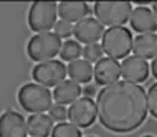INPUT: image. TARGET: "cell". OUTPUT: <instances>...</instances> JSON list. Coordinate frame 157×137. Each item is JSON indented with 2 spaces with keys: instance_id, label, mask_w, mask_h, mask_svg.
Returning a JSON list of instances; mask_svg holds the SVG:
<instances>
[{
  "instance_id": "22",
  "label": "cell",
  "mask_w": 157,
  "mask_h": 137,
  "mask_svg": "<svg viewBox=\"0 0 157 137\" xmlns=\"http://www.w3.org/2000/svg\"><path fill=\"white\" fill-rule=\"evenodd\" d=\"M53 32L63 40V38H69L70 35H73V25L67 20H63L59 18L55 26H53Z\"/></svg>"
},
{
  "instance_id": "13",
  "label": "cell",
  "mask_w": 157,
  "mask_h": 137,
  "mask_svg": "<svg viewBox=\"0 0 157 137\" xmlns=\"http://www.w3.org/2000/svg\"><path fill=\"white\" fill-rule=\"evenodd\" d=\"M130 25L137 34H151L157 31V20L151 8L137 6L133 9L130 17Z\"/></svg>"
},
{
  "instance_id": "7",
  "label": "cell",
  "mask_w": 157,
  "mask_h": 137,
  "mask_svg": "<svg viewBox=\"0 0 157 137\" xmlns=\"http://www.w3.org/2000/svg\"><path fill=\"white\" fill-rule=\"evenodd\" d=\"M98 117V107L96 101L92 97H79L67 108V119L70 124L76 125L78 128H87L95 124Z\"/></svg>"
},
{
  "instance_id": "15",
  "label": "cell",
  "mask_w": 157,
  "mask_h": 137,
  "mask_svg": "<svg viewBox=\"0 0 157 137\" xmlns=\"http://www.w3.org/2000/svg\"><path fill=\"white\" fill-rule=\"evenodd\" d=\"M81 93H82V89L79 87V84L69 78V79L61 81L58 86H55L52 96L55 102L63 104V105H70L76 99H79Z\"/></svg>"
},
{
  "instance_id": "18",
  "label": "cell",
  "mask_w": 157,
  "mask_h": 137,
  "mask_svg": "<svg viewBox=\"0 0 157 137\" xmlns=\"http://www.w3.org/2000/svg\"><path fill=\"white\" fill-rule=\"evenodd\" d=\"M67 75L78 84H89L93 78V66L84 58L75 59L67 64Z\"/></svg>"
},
{
  "instance_id": "3",
  "label": "cell",
  "mask_w": 157,
  "mask_h": 137,
  "mask_svg": "<svg viewBox=\"0 0 157 137\" xmlns=\"http://www.w3.org/2000/svg\"><path fill=\"white\" fill-rule=\"evenodd\" d=\"M133 35L125 26L107 28L101 38V46L104 53L113 59H125L133 52Z\"/></svg>"
},
{
  "instance_id": "25",
  "label": "cell",
  "mask_w": 157,
  "mask_h": 137,
  "mask_svg": "<svg viewBox=\"0 0 157 137\" xmlns=\"http://www.w3.org/2000/svg\"><path fill=\"white\" fill-rule=\"evenodd\" d=\"M82 93H84L87 97H92V96L96 93V89H95V86H92V84L89 82V84H87V86L82 89Z\"/></svg>"
},
{
  "instance_id": "1",
  "label": "cell",
  "mask_w": 157,
  "mask_h": 137,
  "mask_svg": "<svg viewBox=\"0 0 157 137\" xmlns=\"http://www.w3.org/2000/svg\"><path fill=\"white\" fill-rule=\"evenodd\" d=\"M96 107L99 122L105 130L117 134L131 133L147 119V91L136 82L122 79L101 89Z\"/></svg>"
},
{
  "instance_id": "9",
  "label": "cell",
  "mask_w": 157,
  "mask_h": 137,
  "mask_svg": "<svg viewBox=\"0 0 157 137\" xmlns=\"http://www.w3.org/2000/svg\"><path fill=\"white\" fill-rule=\"evenodd\" d=\"M104 32V25H101V21L96 17H86L73 25L75 40L79 43H84V44L98 43L102 38Z\"/></svg>"
},
{
  "instance_id": "2",
  "label": "cell",
  "mask_w": 157,
  "mask_h": 137,
  "mask_svg": "<svg viewBox=\"0 0 157 137\" xmlns=\"http://www.w3.org/2000/svg\"><path fill=\"white\" fill-rule=\"evenodd\" d=\"M96 18L107 28L114 26H125L130 21L133 6L128 0H101L96 2L93 6Z\"/></svg>"
},
{
  "instance_id": "4",
  "label": "cell",
  "mask_w": 157,
  "mask_h": 137,
  "mask_svg": "<svg viewBox=\"0 0 157 137\" xmlns=\"http://www.w3.org/2000/svg\"><path fill=\"white\" fill-rule=\"evenodd\" d=\"M18 102L28 113H44L52 107V93L41 84L28 82L18 90Z\"/></svg>"
},
{
  "instance_id": "28",
  "label": "cell",
  "mask_w": 157,
  "mask_h": 137,
  "mask_svg": "<svg viewBox=\"0 0 157 137\" xmlns=\"http://www.w3.org/2000/svg\"><path fill=\"white\" fill-rule=\"evenodd\" d=\"M142 137H153V136H142Z\"/></svg>"
},
{
  "instance_id": "14",
  "label": "cell",
  "mask_w": 157,
  "mask_h": 137,
  "mask_svg": "<svg viewBox=\"0 0 157 137\" xmlns=\"http://www.w3.org/2000/svg\"><path fill=\"white\" fill-rule=\"evenodd\" d=\"M90 8L86 2L81 0H63L58 3V15L63 20L70 23H76L86 17H89Z\"/></svg>"
},
{
  "instance_id": "20",
  "label": "cell",
  "mask_w": 157,
  "mask_h": 137,
  "mask_svg": "<svg viewBox=\"0 0 157 137\" xmlns=\"http://www.w3.org/2000/svg\"><path fill=\"white\" fill-rule=\"evenodd\" d=\"M52 137H82L76 125L70 122H58L52 130Z\"/></svg>"
},
{
  "instance_id": "11",
  "label": "cell",
  "mask_w": 157,
  "mask_h": 137,
  "mask_svg": "<svg viewBox=\"0 0 157 137\" xmlns=\"http://www.w3.org/2000/svg\"><path fill=\"white\" fill-rule=\"evenodd\" d=\"M28 122L21 113L8 110L0 114V137H26Z\"/></svg>"
},
{
  "instance_id": "8",
  "label": "cell",
  "mask_w": 157,
  "mask_h": 137,
  "mask_svg": "<svg viewBox=\"0 0 157 137\" xmlns=\"http://www.w3.org/2000/svg\"><path fill=\"white\" fill-rule=\"evenodd\" d=\"M67 76V67L58 61V59H49L38 63L32 70V78L37 84H41L44 87H55L61 81H64Z\"/></svg>"
},
{
  "instance_id": "26",
  "label": "cell",
  "mask_w": 157,
  "mask_h": 137,
  "mask_svg": "<svg viewBox=\"0 0 157 137\" xmlns=\"http://www.w3.org/2000/svg\"><path fill=\"white\" fill-rule=\"evenodd\" d=\"M151 73H153V76L157 79V56L153 59V63H151Z\"/></svg>"
},
{
  "instance_id": "21",
  "label": "cell",
  "mask_w": 157,
  "mask_h": 137,
  "mask_svg": "<svg viewBox=\"0 0 157 137\" xmlns=\"http://www.w3.org/2000/svg\"><path fill=\"white\" fill-rule=\"evenodd\" d=\"M104 55V49H102V46L99 44V43H92V44H86L82 47V56H84V59L86 61H89V63H98L101 58H104L102 56Z\"/></svg>"
},
{
  "instance_id": "6",
  "label": "cell",
  "mask_w": 157,
  "mask_h": 137,
  "mask_svg": "<svg viewBox=\"0 0 157 137\" xmlns=\"http://www.w3.org/2000/svg\"><path fill=\"white\" fill-rule=\"evenodd\" d=\"M61 38L55 32H40L35 34L28 43V55L35 63H43L53 59L61 50Z\"/></svg>"
},
{
  "instance_id": "23",
  "label": "cell",
  "mask_w": 157,
  "mask_h": 137,
  "mask_svg": "<svg viewBox=\"0 0 157 137\" xmlns=\"http://www.w3.org/2000/svg\"><path fill=\"white\" fill-rule=\"evenodd\" d=\"M49 116L52 117L53 120H56V122H66V119H67V108H66V105L58 104V102L52 104V107L49 108Z\"/></svg>"
},
{
  "instance_id": "29",
  "label": "cell",
  "mask_w": 157,
  "mask_h": 137,
  "mask_svg": "<svg viewBox=\"0 0 157 137\" xmlns=\"http://www.w3.org/2000/svg\"><path fill=\"white\" fill-rule=\"evenodd\" d=\"M89 137H95V136H89Z\"/></svg>"
},
{
  "instance_id": "24",
  "label": "cell",
  "mask_w": 157,
  "mask_h": 137,
  "mask_svg": "<svg viewBox=\"0 0 157 137\" xmlns=\"http://www.w3.org/2000/svg\"><path fill=\"white\" fill-rule=\"evenodd\" d=\"M147 99H148V111L157 119V82H154L148 91H147Z\"/></svg>"
},
{
  "instance_id": "19",
  "label": "cell",
  "mask_w": 157,
  "mask_h": 137,
  "mask_svg": "<svg viewBox=\"0 0 157 137\" xmlns=\"http://www.w3.org/2000/svg\"><path fill=\"white\" fill-rule=\"evenodd\" d=\"M59 56H61L63 61H67V63L79 59L82 56V47L79 44V41H76V40H66L61 44Z\"/></svg>"
},
{
  "instance_id": "17",
  "label": "cell",
  "mask_w": 157,
  "mask_h": 137,
  "mask_svg": "<svg viewBox=\"0 0 157 137\" xmlns=\"http://www.w3.org/2000/svg\"><path fill=\"white\" fill-rule=\"evenodd\" d=\"M133 52L140 58L154 59L157 56V34H137L133 40Z\"/></svg>"
},
{
  "instance_id": "5",
  "label": "cell",
  "mask_w": 157,
  "mask_h": 137,
  "mask_svg": "<svg viewBox=\"0 0 157 137\" xmlns=\"http://www.w3.org/2000/svg\"><path fill=\"white\" fill-rule=\"evenodd\" d=\"M58 17V3L55 0H35L28 12L29 28L40 34L49 32L55 26Z\"/></svg>"
},
{
  "instance_id": "16",
  "label": "cell",
  "mask_w": 157,
  "mask_h": 137,
  "mask_svg": "<svg viewBox=\"0 0 157 137\" xmlns=\"http://www.w3.org/2000/svg\"><path fill=\"white\" fill-rule=\"evenodd\" d=\"M28 134L31 137H49L53 130V119L46 113H35L28 117Z\"/></svg>"
},
{
  "instance_id": "27",
  "label": "cell",
  "mask_w": 157,
  "mask_h": 137,
  "mask_svg": "<svg viewBox=\"0 0 157 137\" xmlns=\"http://www.w3.org/2000/svg\"><path fill=\"white\" fill-rule=\"evenodd\" d=\"M151 9H153V12H154L156 20H157V2H154V3H153V8H151Z\"/></svg>"
},
{
  "instance_id": "12",
  "label": "cell",
  "mask_w": 157,
  "mask_h": 137,
  "mask_svg": "<svg viewBox=\"0 0 157 137\" xmlns=\"http://www.w3.org/2000/svg\"><path fill=\"white\" fill-rule=\"evenodd\" d=\"M121 63L117 59H113L110 56L101 58L95 67H93V78L98 86H110L113 82H117L121 78Z\"/></svg>"
},
{
  "instance_id": "10",
  "label": "cell",
  "mask_w": 157,
  "mask_h": 137,
  "mask_svg": "<svg viewBox=\"0 0 157 137\" xmlns=\"http://www.w3.org/2000/svg\"><path fill=\"white\" fill-rule=\"evenodd\" d=\"M121 75L125 81L140 84L150 76V64L145 58L137 55H130L121 63Z\"/></svg>"
}]
</instances>
